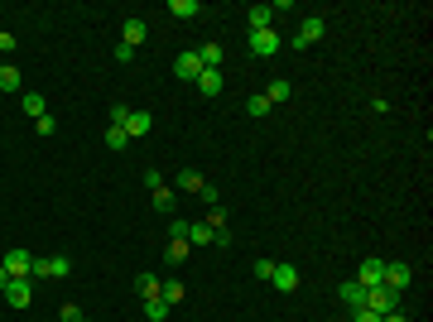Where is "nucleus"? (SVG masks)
Segmentation results:
<instances>
[{
  "instance_id": "obj_9",
  "label": "nucleus",
  "mask_w": 433,
  "mask_h": 322,
  "mask_svg": "<svg viewBox=\"0 0 433 322\" xmlns=\"http://www.w3.org/2000/svg\"><path fill=\"white\" fill-rule=\"evenodd\" d=\"M174 77L198 82V77H203V58H198V53H178V58H174Z\"/></svg>"
},
{
  "instance_id": "obj_20",
  "label": "nucleus",
  "mask_w": 433,
  "mask_h": 322,
  "mask_svg": "<svg viewBox=\"0 0 433 322\" xmlns=\"http://www.w3.org/2000/svg\"><path fill=\"white\" fill-rule=\"evenodd\" d=\"M159 299H164L169 308H174V303H183V284H178V279H159Z\"/></svg>"
},
{
  "instance_id": "obj_24",
  "label": "nucleus",
  "mask_w": 433,
  "mask_h": 322,
  "mask_svg": "<svg viewBox=\"0 0 433 322\" xmlns=\"http://www.w3.org/2000/svg\"><path fill=\"white\" fill-rule=\"evenodd\" d=\"M19 68H10V63H0V92H19Z\"/></svg>"
},
{
  "instance_id": "obj_4",
  "label": "nucleus",
  "mask_w": 433,
  "mask_h": 322,
  "mask_svg": "<svg viewBox=\"0 0 433 322\" xmlns=\"http://www.w3.org/2000/svg\"><path fill=\"white\" fill-rule=\"evenodd\" d=\"M409 279H414V269H409L405 260H390V265H385V279H380V284H385L390 294H405V289H409Z\"/></svg>"
},
{
  "instance_id": "obj_40",
  "label": "nucleus",
  "mask_w": 433,
  "mask_h": 322,
  "mask_svg": "<svg viewBox=\"0 0 433 322\" xmlns=\"http://www.w3.org/2000/svg\"><path fill=\"white\" fill-rule=\"evenodd\" d=\"M380 322H409V318H405V313L395 308V313H385V318H380Z\"/></svg>"
},
{
  "instance_id": "obj_5",
  "label": "nucleus",
  "mask_w": 433,
  "mask_h": 322,
  "mask_svg": "<svg viewBox=\"0 0 433 322\" xmlns=\"http://www.w3.org/2000/svg\"><path fill=\"white\" fill-rule=\"evenodd\" d=\"M366 308L385 318V313H395V308H400V294H390L385 284H376V289H366Z\"/></svg>"
},
{
  "instance_id": "obj_19",
  "label": "nucleus",
  "mask_w": 433,
  "mask_h": 322,
  "mask_svg": "<svg viewBox=\"0 0 433 322\" xmlns=\"http://www.w3.org/2000/svg\"><path fill=\"white\" fill-rule=\"evenodd\" d=\"M198 92H203V97H217V92H221V73H217V68H203V77H198Z\"/></svg>"
},
{
  "instance_id": "obj_39",
  "label": "nucleus",
  "mask_w": 433,
  "mask_h": 322,
  "mask_svg": "<svg viewBox=\"0 0 433 322\" xmlns=\"http://www.w3.org/2000/svg\"><path fill=\"white\" fill-rule=\"evenodd\" d=\"M10 48H15V34H5V29H0V53H10Z\"/></svg>"
},
{
  "instance_id": "obj_30",
  "label": "nucleus",
  "mask_w": 433,
  "mask_h": 322,
  "mask_svg": "<svg viewBox=\"0 0 433 322\" xmlns=\"http://www.w3.org/2000/svg\"><path fill=\"white\" fill-rule=\"evenodd\" d=\"M130 111H135V106H125V102H116V106H111V125H120V130H125V120H130Z\"/></svg>"
},
{
  "instance_id": "obj_10",
  "label": "nucleus",
  "mask_w": 433,
  "mask_h": 322,
  "mask_svg": "<svg viewBox=\"0 0 433 322\" xmlns=\"http://www.w3.org/2000/svg\"><path fill=\"white\" fill-rule=\"evenodd\" d=\"M385 279V260H376V255H366L361 260V269H356V284H366V289H376Z\"/></svg>"
},
{
  "instance_id": "obj_41",
  "label": "nucleus",
  "mask_w": 433,
  "mask_h": 322,
  "mask_svg": "<svg viewBox=\"0 0 433 322\" xmlns=\"http://www.w3.org/2000/svg\"><path fill=\"white\" fill-rule=\"evenodd\" d=\"M5 284H10V274H5V265H0V294H5Z\"/></svg>"
},
{
  "instance_id": "obj_18",
  "label": "nucleus",
  "mask_w": 433,
  "mask_h": 322,
  "mask_svg": "<svg viewBox=\"0 0 433 322\" xmlns=\"http://www.w3.org/2000/svg\"><path fill=\"white\" fill-rule=\"evenodd\" d=\"M198 58H203V68H217V73H221V58H226V48H221V44H203V48H198Z\"/></svg>"
},
{
  "instance_id": "obj_13",
  "label": "nucleus",
  "mask_w": 433,
  "mask_h": 322,
  "mask_svg": "<svg viewBox=\"0 0 433 322\" xmlns=\"http://www.w3.org/2000/svg\"><path fill=\"white\" fill-rule=\"evenodd\" d=\"M154 130V115L149 111H130V120H125V135L135 140V135H149Z\"/></svg>"
},
{
  "instance_id": "obj_21",
  "label": "nucleus",
  "mask_w": 433,
  "mask_h": 322,
  "mask_svg": "<svg viewBox=\"0 0 433 322\" xmlns=\"http://www.w3.org/2000/svg\"><path fill=\"white\" fill-rule=\"evenodd\" d=\"M212 226H208V221H188V240H193V245H212Z\"/></svg>"
},
{
  "instance_id": "obj_35",
  "label": "nucleus",
  "mask_w": 433,
  "mask_h": 322,
  "mask_svg": "<svg viewBox=\"0 0 433 322\" xmlns=\"http://www.w3.org/2000/svg\"><path fill=\"white\" fill-rule=\"evenodd\" d=\"M58 318H63V322H82V308H77V303H63Z\"/></svg>"
},
{
  "instance_id": "obj_22",
  "label": "nucleus",
  "mask_w": 433,
  "mask_h": 322,
  "mask_svg": "<svg viewBox=\"0 0 433 322\" xmlns=\"http://www.w3.org/2000/svg\"><path fill=\"white\" fill-rule=\"evenodd\" d=\"M24 115H48V102H44V92H24Z\"/></svg>"
},
{
  "instance_id": "obj_15",
  "label": "nucleus",
  "mask_w": 433,
  "mask_h": 322,
  "mask_svg": "<svg viewBox=\"0 0 433 322\" xmlns=\"http://www.w3.org/2000/svg\"><path fill=\"white\" fill-rule=\"evenodd\" d=\"M169 15H174V19H198L203 5H198V0H169Z\"/></svg>"
},
{
  "instance_id": "obj_36",
  "label": "nucleus",
  "mask_w": 433,
  "mask_h": 322,
  "mask_svg": "<svg viewBox=\"0 0 433 322\" xmlns=\"http://www.w3.org/2000/svg\"><path fill=\"white\" fill-rule=\"evenodd\" d=\"M198 198H203V202H208V207H217V202H221V193H217L212 183H203V193H198Z\"/></svg>"
},
{
  "instance_id": "obj_33",
  "label": "nucleus",
  "mask_w": 433,
  "mask_h": 322,
  "mask_svg": "<svg viewBox=\"0 0 433 322\" xmlns=\"http://www.w3.org/2000/svg\"><path fill=\"white\" fill-rule=\"evenodd\" d=\"M34 130H39V135H58V120H53V115H39Z\"/></svg>"
},
{
  "instance_id": "obj_7",
  "label": "nucleus",
  "mask_w": 433,
  "mask_h": 322,
  "mask_svg": "<svg viewBox=\"0 0 433 322\" xmlns=\"http://www.w3.org/2000/svg\"><path fill=\"white\" fill-rule=\"evenodd\" d=\"M29 299H34V279H10L5 284V303L10 308H29Z\"/></svg>"
},
{
  "instance_id": "obj_31",
  "label": "nucleus",
  "mask_w": 433,
  "mask_h": 322,
  "mask_svg": "<svg viewBox=\"0 0 433 322\" xmlns=\"http://www.w3.org/2000/svg\"><path fill=\"white\" fill-rule=\"evenodd\" d=\"M169 240H188V221H183V216L169 221Z\"/></svg>"
},
{
  "instance_id": "obj_17",
  "label": "nucleus",
  "mask_w": 433,
  "mask_h": 322,
  "mask_svg": "<svg viewBox=\"0 0 433 322\" xmlns=\"http://www.w3.org/2000/svg\"><path fill=\"white\" fill-rule=\"evenodd\" d=\"M260 97H265V102H270V106H275V102H289V97H294V87H289V82H284V77H275V82H270V87H265V92H260Z\"/></svg>"
},
{
  "instance_id": "obj_6",
  "label": "nucleus",
  "mask_w": 433,
  "mask_h": 322,
  "mask_svg": "<svg viewBox=\"0 0 433 322\" xmlns=\"http://www.w3.org/2000/svg\"><path fill=\"white\" fill-rule=\"evenodd\" d=\"M145 34H149V24H145L140 15H130V19L120 24V44H125V48H135V53H140V44H145Z\"/></svg>"
},
{
  "instance_id": "obj_16",
  "label": "nucleus",
  "mask_w": 433,
  "mask_h": 322,
  "mask_svg": "<svg viewBox=\"0 0 433 322\" xmlns=\"http://www.w3.org/2000/svg\"><path fill=\"white\" fill-rule=\"evenodd\" d=\"M270 15H275V5H250V10H246V19H250V34H255V29H270Z\"/></svg>"
},
{
  "instance_id": "obj_29",
  "label": "nucleus",
  "mask_w": 433,
  "mask_h": 322,
  "mask_svg": "<svg viewBox=\"0 0 433 322\" xmlns=\"http://www.w3.org/2000/svg\"><path fill=\"white\" fill-rule=\"evenodd\" d=\"M246 115H255V120L270 115V102H265V97H250V102H246Z\"/></svg>"
},
{
  "instance_id": "obj_32",
  "label": "nucleus",
  "mask_w": 433,
  "mask_h": 322,
  "mask_svg": "<svg viewBox=\"0 0 433 322\" xmlns=\"http://www.w3.org/2000/svg\"><path fill=\"white\" fill-rule=\"evenodd\" d=\"M208 226H212V231H226V207H208Z\"/></svg>"
},
{
  "instance_id": "obj_11",
  "label": "nucleus",
  "mask_w": 433,
  "mask_h": 322,
  "mask_svg": "<svg viewBox=\"0 0 433 322\" xmlns=\"http://www.w3.org/2000/svg\"><path fill=\"white\" fill-rule=\"evenodd\" d=\"M270 284H275L279 294H294V289H299V269H294V265H275Z\"/></svg>"
},
{
  "instance_id": "obj_23",
  "label": "nucleus",
  "mask_w": 433,
  "mask_h": 322,
  "mask_svg": "<svg viewBox=\"0 0 433 322\" xmlns=\"http://www.w3.org/2000/svg\"><path fill=\"white\" fill-rule=\"evenodd\" d=\"M135 294L140 299H159V279L154 274H135Z\"/></svg>"
},
{
  "instance_id": "obj_1",
  "label": "nucleus",
  "mask_w": 433,
  "mask_h": 322,
  "mask_svg": "<svg viewBox=\"0 0 433 322\" xmlns=\"http://www.w3.org/2000/svg\"><path fill=\"white\" fill-rule=\"evenodd\" d=\"M73 274V260L68 255H34V269H29V279L39 284V279H68Z\"/></svg>"
},
{
  "instance_id": "obj_2",
  "label": "nucleus",
  "mask_w": 433,
  "mask_h": 322,
  "mask_svg": "<svg viewBox=\"0 0 433 322\" xmlns=\"http://www.w3.org/2000/svg\"><path fill=\"white\" fill-rule=\"evenodd\" d=\"M5 274L10 279H29V269H34V250H24V245H15V250H5Z\"/></svg>"
},
{
  "instance_id": "obj_3",
  "label": "nucleus",
  "mask_w": 433,
  "mask_h": 322,
  "mask_svg": "<svg viewBox=\"0 0 433 322\" xmlns=\"http://www.w3.org/2000/svg\"><path fill=\"white\" fill-rule=\"evenodd\" d=\"M323 34H327V19H323V15H308V19H304V29L294 34V48H304V53H308Z\"/></svg>"
},
{
  "instance_id": "obj_8",
  "label": "nucleus",
  "mask_w": 433,
  "mask_h": 322,
  "mask_svg": "<svg viewBox=\"0 0 433 322\" xmlns=\"http://www.w3.org/2000/svg\"><path fill=\"white\" fill-rule=\"evenodd\" d=\"M250 53H255V58L279 53V34H275V29H255V34H250Z\"/></svg>"
},
{
  "instance_id": "obj_26",
  "label": "nucleus",
  "mask_w": 433,
  "mask_h": 322,
  "mask_svg": "<svg viewBox=\"0 0 433 322\" xmlns=\"http://www.w3.org/2000/svg\"><path fill=\"white\" fill-rule=\"evenodd\" d=\"M145 318L164 322V318H169V303H164V299H145Z\"/></svg>"
},
{
  "instance_id": "obj_37",
  "label": "nucleus",
  "mask_w": 433,
  "mask_h": 322,
  "mask_svg": "<svg viewBox=\"0 0 433 322\" xmlns=\"http://www.w3.org/2000/svg\"><path fill=\"white\" fill-rule=\"evenodd\" d=\"M275 274V260H255V279H270Z\"/></svg>"
},
{
  "instance_id": "obj_27",
  "label": "nucleus",
  "mask_w": 433,
  "mask_h": 322,
  "mask_svg": "<svg viewBox=\"0 0 433 322\" xmlns=\"http://www.w3.org/2000/svg\"><path fill=\"white\" fill-rule=\"evenodd\" d=\"M164 260H169V265H183V260H188V240H169Z\"/></svg>"
},
{
  "instance_id": "obj_28",
  "label": "nucleus",
  "mask_w": 433,
  "mask_h": 322,
  "mask_svg": "<svg viewBox=\"0 0 433 322\" xmlns=\"http://www.w3.org/2000/svg\"><path fill=\"white\" fill-rule=\"evenodd\" d=\"M154 212H174V193H169V188H159V193H154Z\"/></svg>"
},
{
  "instance_id": "obj_12",
  "label": "nucleus",
  "mask_w": 433,
  "mask_h": 322,
  "mask_svg": "<svg viewBox=\"0 0 433 322\" xmlns=\"http://www.w3.org/2000/svg\"><path fill=\"white\" fill-rule=\"evenodd\" d=\"M203 183H208V178H203L198 169H178V173H174V188H178V193H203Z\"/></svg>"
},
{
  "instance_id": "obj_14",
  "label": "nucleus",
  "mask_w": 433,
  "mask_h": 322,
  "mask_svg": "<svg viewBox=\"0 0 433 322\" xmlns=\"http://www.w3.org/2000/svg\"><path fill=\"white\" fill-rule=\"evenodd\" d=\"M342 303H347L351 313H356V308H366V284H356V279H351V284H342Z\"/></svg>"
},
{
  "instance_id": "obj_25",
  "label": "nucleus",
  "mask_w": 433,
  "mask_h": 322,
  "mask_svg": "<svg viewBox=\"0 0 433 322\" xmlns=\"http://www.w3.org/2000/svg\"><path fill=\"white\" fill-rule=\"evenodd\" d=\"M107 149H116V154H125V149H130V135H125L120 125H111V130H107Z\"/></svg>"
},
{
  "instance_id": "obj_34",
  "label": "nucleus",
  "mask_w": 433,
  "mask_h": 322,
  "mask_svg": "<svg viewBox=\"0 0 433 322\" xmlns=\"http://www.w3.org/2000/svg\"><path fill=\"white\" fill-rule=\"evenodd\" d=\"M145 188L159 193V188H164V173H159V169H145Z\"/></svg>"
},
{
  "instance_id": "obj_38",
  "label": "nucleus",
  "mask_w": 433,
  "mask_h": 322,
  "mask_svg": "<svg viewBox=\"0 0 433 322\" xmlns=\"http://www.w3.org/2000/svg\"><path fill=\"white\" fill-rule=\"evenodd\" d=\"M351 322H380V313H371V308H356V313H351Z\"/></svg>"
}]
</instances>
